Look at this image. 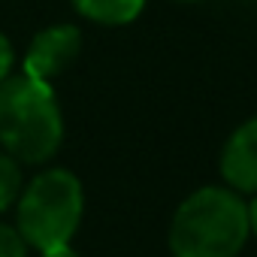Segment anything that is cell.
<instances>
[{"label": "cell", "mask_w": 257, "mask_h": 257, "mask_svg": "<svg viewBox=\"0 0 257 257\" xmlns=\"http://www.w3.org/2000/svg\"><path fill=\"white\" fill-rule=\"evenodd\" d=\"M248 236L245 197L227 185H206L179 203L167 242L173 257H239Z\"/></svg>", "instance_id": "6da1fadb"}, {"label": "cell", "mask_w": 257, "mask_h": 257, "mask_svg": "<svg viewBox=\"0 0 257 257\" xmlns=\"http://www.w3.org/2000/svg\"><path fill=\"white\" fill-rule=\"evenodd\" d=\"M64 143V115L49 82L28 73L0 82V149L19 164H46Z\"/></svg>", "instance_id": "7a4b0ae2"}, {"label": "cell", "mask_w": 257, "mask_h": 257, "mask_svg": "<svg viewBox=\"0 0 257 257\" xmlns=\"http://www.w3.org/2000/svg\"><path fill=\"white\" fill-rule=\"evenodd\" d=\"M85 212V188L76 173L49 167L37 173L16 200V227L37 251L67 245Z\"/></svg>", "instance_id": "3957f363"}, {"label": "cell", "mask_w": 257, "mask_h": 257, "mask_svg": "<svg viewBox=\"0 0 257 257\" xmlns=\"http://www.w3.org/2000/svg\"><path fill=\"white\" fill-rule=\"evenodd\" d=\"M79 52H82V31L76 25H70V22L49 25L31 40L22 73L52 85L64 70H70V64L79 58Z\"/></svg>", "instance_id": "277c9868"}, {"label": "cell", "mask_w": 257, "mask_h": 257, "mask_svg": "<svg viewBox=\"0 0 257 257\" xmlns=\"http://www.w3.org/2000/svg\"><path fill=\"white\" fill-rule=\"evenodd\" d=\"M221 179L242 197L257 194V118L242 121L221 149Z\"/></svg>", "instance_id": "5b68a950"}, {"label": "cell", "mask_w": 257, "mask_h": 257, "mask_svg": "<svg viewBox=\"0 0 257 257\" xmlns=\"http://www.w3.org/2000/svg\"><path fill=\"white\" fill-rule=\"evenodd\" d=\"M70 4L82 19H88L94 25L121 28V25L137 22L149 0H70Z\"/></svg>", "instance_id": "8992f818"}, {"label": "cell", "mask_w": 257, "mask_h": 257, "mask_svg": "<svg viewBox=\"0 0 257 257\" xmlns=\"http://www.w3.org/2000/svg\"><path fill=\"white\" fill-rule=\"evenodd\" d=\"M25 188V179H22V164L7 155V152H0V215H4L22 194Z\"/></svg>", "instance_id": "52a82bcc"}, {"label": "cell", "mask_w": 257, "mask_h": 257, "mask_svg": "<svg viewBox=\"0 0 257 257\" xmlns=\"http://www.w3.org/2000/svg\"><path fill=\"white\" fill-rule=\"evenodd\" d=\"M0 257H28V242L19 227L0 221Z\"/></svg>", "instance_id": "ba28073f"}, {"label": "cell", "mask_w": 257, "mask_h": 257, "mask_svg": "<svg viewBox=\"0 0 257 257\" xmlns=\"http://www.w3.org/2000/svg\"><path fill=\"white\" fill-rule=\"evenodd\" d=\"M13 67H16V49H13L10 37H4V31H0V82L13 76Z\"/></svg>", "instance_id": "9c48e42d"}, {"label": "cell", "mask_w": 257, "mask_h": 257, "mask_svg": "<svg viewBox=\"0 0 257 257\" xmlns=\"http://www.w3.org/2000/svg\"><path fill=\"white\" fill-rule=\"evenodd\" d=\"M40 257H82V254H79V251H73V248H70V242H67V245H58V248L40 251Z\"/></svg>", "instance_id": "30bf717a"}, {"label": "cell", "mask_w": 257, "mask_h": 257, "mask_svg": "<svg viewBox=\"0 0 257 257\" xmlns=\"http://www.w3.org/2000/svg\"><path fill=\"white\" fill-rule=\"evenodd\" d=\"M245 206H248V230H251V236H257V194H251V200Z\"/></svg>", "instance_id": "8fae6325"}, {"label": "cell", "mask_w": 257, "mask_h": 257, "mask_svg": "<svg viewBox=\"0 0 257 257\" xmlns=\"http://www.w3.org/2000/svg\"><path fill=\"white\" fill-rule=\"evenodd\" d=\"M176 4H197V0H176Z\"/></svg>", "instance_id": "7c38bea8"}]
</instances>
